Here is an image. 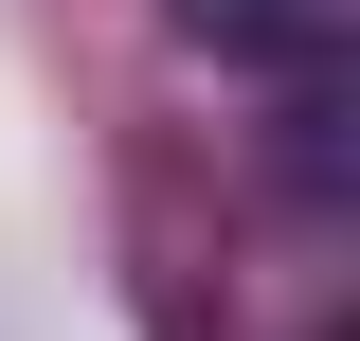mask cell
I'll return each instance as SVG.
<instances>
[{"instance_id": "cell-1", "label": "cell", "mask_w": 360, "mask_h": 341, "mask_svg": "<svg viewBox=\"0 0 360 341\" xmlns=\"http://www.w3.org/2000/svg\"><path fill=\"white\" fill-rule=\"evenodd\" d=\"M180 36L234 54V72H324V54L360 36V0H180Z\"/></svg>"}]
</instances>
